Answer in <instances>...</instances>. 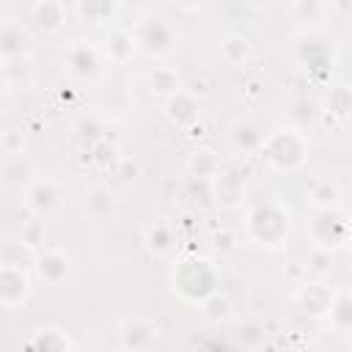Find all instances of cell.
<instances>
[{
	"mask_svg": "<svg viewBox=\"0 0 352 352\" xmlns=\"http://www.w3.org/2000/svg\"><path fill=\"white\" fill-rule=\"evenodd\" d=\"M214 286H217V272L206 258H184L173 270V292H179L190 302H201L204 297L217 292Z\"/></svg>",
	"mask_w": 352,
	"mask_h": 352,
	"instance_id": "6da1fadb",
	"label": "cell"
},
{
	"mask_svg": "<svg viewBox=\"0 0 352 352\" xmlns=\"http://www.w3.org/2000/svg\"><path fill=\"white\" fill-rule=\"evenodd\" d=\"M275 168L280 170H294L300 168V162L305 160V140L300 132L294 129H278L270 138H264L261 148H258Z\"/></svg>",
	"mask_w": 352,
	"mask_h": 352,
	"instance_id": "7a4b0ae2",
	"label": "cell"
},
{
	"mask_svg": "<svg viewBox=\"0 0 352 352\" xmlns=\"http://www.w3.org/2000/svg\"><path fill=\"white\" fill-rule=\"evenodd\" d=\"M135 47L146 55H165L173 47V28L162 16H143L132 33Z\"/></svg>",
	"mask_w": 352,
	"mask_h": 352,
	"instance_id": "3957f363",
	"label": "cell"
},
{
	"mask_svg": "<svg viewBox=\"0 0 352 352\" xmlns=\"http://www.w3.org/2000/svg\"><path fill=\"white\" fill-rule=\"evenodd\" d=\"M248 226H250L253 239L267 242V245H275V242L286 234L289 220H286V214H283L275 204H267V206H258V209L248 217Z\"/></svg>",
	"mask_w": 352,
	"mask_h": 352,
	"instance_id": "277c9868",
	"label": "cell"
},
{
	"mask_svg": "<svg viewBox=\"0 0 352 352\" xmlns=\"http://www.w3.org/2000/svg\"><path fill=\"white\" fill-rule=\"evenodd\" d=\"M346 231H349L346 217H344V214H338V212H336V206H333V209H319L316 220L311 223L314 242H316V245H322V248H327V250H333V248L344 245V242H346Z\"/></svg>",
	"mask_w": 352,
	"mask_h": 352,
	"instance_id": "5b68a950",
	"label": "cell"
},
{
	"mask_svg": "<svg viewBox=\"0 0 352 352\" xmlns=\"http://www.w3.org/2000/svg\"><path fill=\"white\" fill-rule=\"evenodd\" d=\"M30 297V278L22 267L0 264V305L14 308Z\"/></svg>",
	"mask_w": 352,
	"mask_h": 352,
	"instance_id": "8992f818",
	"label": "cell"
},
{
	"mask_svg": "<svg viewBox=\"0 0 352 352\" xmlns=\"http://www.w3.org/2000/svg\"><path fill=\"white\" fill-rule=\"evenodd\" d=\"M33 182H36V179H33V165L25 160L22 151H19V154H8V157L3 160V165H0V184H3L6 190L22 192V190H28Z\"/></svg>",
	"mask_w": 352,
	"mask_h": 352,
	"instance_id": "52a82bcc",
	"label": "cell"
},
{
	"mask_svg": "<svg viewBox=\"0 0 352 352\" xmlns=\"http://www.w3.org/2000/svg\"><path fill=\"white\" fill-rule=\"evenodd\" d=\"M66 66L77 77H96L99 69H102L99 50L91 41H74L69 47V52H66Z\"/></svg>",
	"mask_w": 352,
	"mask_h": 352,
	"instance_id": "ba28073f",
	"label": "cell"
},
{
	"mask_svg": "<svg viewBox=\"0 0 352 352\" xmlns=\"http://www.w3.org/2000/svg\"><path fill=\"white\" fill-rule=\"evenodd\" d=\"M121 346L124 349H148L157 344L160 327L148 319H129L121 324Z\"/></svg>",
	"mask_w": 352,
	"mask_h": 352,
	"instance_id": "9c48e42d",
	"label": "cell"
},
{
	"mask_svg": "<svg viewBox=\"0 0 352 352\" xmlns=\"http://www.w3.org/2000/svg\"><path fill=\"white\" fill-rule=\"evenodd\" d=\"M36 272L47 283H63L72 272V258L63 250H47L36 258Z\"/></svg>",
	"mask_w": 352,
	"mask_h": 352,
	"instance_id": "30bf717a",
	"label": "cell"
},
{
	"mask_svg": "<svg viewBox=\"0 0 352 352\" xmlns=\"http://www.w3.org/2000/svg\"><path fill=\"white\" fill-rule=\"evenodd\" d=\"M58 198H60L58 184L50 182V179H44V182H33V184L25 190V204H28V209L36 212V214H47V212H52L55 204H58Z\"/></svg>",
	"mask_w": 352,
	"mask_h": 352,
	"instance_id": "8fae6325",
	"label": "cell"
},
{
	"mask_svg": "<svg viewBox=\"0 0 352 352\" xmlns=\"http://www.w3.org/2000/svg\"><path fill=\"white\" fill-rule=\"evenodd\" d=\"M297 302L302 305L305 314L311 316H327L330 311V302H333V292L322 283H305L300 292H297Z\"/></svg>",
	"mask_w": 352,
	"mask_h": 352,
	"instance_id": "7c38bea8",
	"label": "cell"
},
{
	"mask_svg": "<svg viewBox=\"0 0 352 352\" xmlns=\"http://www.w3.org/2000/svg\"><path fill=\"white\" fill-rule=\"evenodd\" d=\"M85 212L96 220H107L116 214V195L107 190V187H91L85 192V201H82Z\"/></svg>",
	"mask_w": 352,
	"mask_h": 352,
	"instance_id": "4fadbf2b",
	"label": "cell"
},
{
	"mask_svg": "<svg viewBox=\"0 0 352 352\" xmlns=\"http://www.w3.org/2000/svg\"><path fill=\"white\" fill-rule=\"evenodd\" d=\"M30 349H44V352H66L72 349V338L60 327H38L36 336L28 341Z\"/></svg>",
	"mask_w": 352,
	"mask_h": 352,
	"instance_id": "5bb4252c",
	"label": "cell"
},
{
	"mask_svg": "<svg viewBox=\"0 0 352 352\" xmlns=\"http://www.w3.org/2000/svg\"><path fill=\"white\" fill-rule=\"evenodd\" d=\"M231 143L236 151H258L264 143V132L253 121H236L231 129Z\"/></svg>",
	"mask_w": 352,
	"mask_h": 352,
	"instance_id": "9a60e30c",
	"label": "cell"
},
{
	"mask_svg": "<svg viewBox=\"0 0 352 352\" xmlns=\"http://www.w3.org/2000/svg\"><path fill=\"white\" fill-rule=\"evenodd\" d=\"M25 44H28V33L19 25H14V22H3L0 25V55L3 58L25 55Z\"/></svg>",
	"mask_w": 352,
	"mask_h": 352,
	"instance_id": "2e32d148",
	"label": "cell"
},
{
	"mask_svg": "<svg viewBox=\"0 0 352 352\" xmlns=\"http://www.w3.org/2000/svg\"><path fill=\"white\" fill-rule=\"evenodd\" d=\"M168 107H179V113H168V118L176 124V126H187L198 118V99L190 96L187 91H176L168 102Z\"/></svg>",
	"mask_w": 352,
	"mask_h": 352,
	"instance_id": "e0dca14e",
	"label": "cell"
},
{
	"mask_svg": "<svg viewBox=\"0 0 352 352\" xmlns=\"http://www.w3.org/2000/svg\"><path fill=\"white\" fill-rule=\"evenodd\" d=\"M33 19L44 30H58L63 25V6L60 0H41L33 6Z\"/></svg>",
	"mask_w": 352,
	"mask_h": 352,
	"instance_id": "ac0fdd59",
	"label": "cell"
},
{
	"mask_svg": "<svg viewBox=\"0 0 352 352\" xmlns=\"http://www.w3.org/2000/svg\"><path fill=\"white\" fill-rule=\"evenodd\" d=\"M116 6H118V0H80V14H82V19L102 25L116 14Z\"/></svg>",
	"mask_w": 352,
	"mask_h": 352,
	"instance_id": "d6986e66",
	"label": "cell"
},
{
	"mask_svg": "<svg viewBox=\"0 0 352 352\" xmlns=\"http://www.w3.org/2000/svg\"><path fill=\"white\" fill-rule=\"evenodd\" d=\"M107 44H110V47H107V55H110V60H116V63H126V60L132 58V52L138 50L132 33H126V30H116Z\"/></svg>",
	"mask_w": 352,
	"mask_h": 352,
	"instance_id": "ffe728a7",
	"label": "cell"
},
{
	"mask_svg": "<svg viewBox=\"0 0 352 352\" xmlns=\"http://www.w3.org/2000/svg\"><path fill=\"white\" fill-rule=\"evenodd\" d=\"M338 201H341V190L333 182L324 179V182L311 187V204L316 209H333V206H338Z\"/></svg>",
	"mask_w": 352,
	"mask_h": 352,
	"instance_id": "44dd1931",
	"label": "cell"
},
{
	"mask_svg": "<svg viewBox=\"0 0 352 352\" xmlns=\"http://www.w3.org/2000/svg\"><path fill=\"white\" fill-rule=\"evenodd\" d=\"M173 242H176V239H173V234H170V228H168L165 223L151 226V228H148V234H146V245H148V250H151V253H157V256L170 253Z\"/></svg>",
	"mask_w": 352,
	"mask_h": 352,
	"instance_id": "7402d4cb",
	"label": "cell"
},
{
	"mask_svg": "<svg viewBox=\"0 0 352 352\" xmlns=\"http://www.w3.org/2000/svg\"><path fill=\"white\" fill-rule=\"evenodd\" d=\"M201 314H204L206 322H223L231 314V302L220 292H212L209 297L201 300Z\"/></svg>",
	"mask_w": 352,
	"mask_h": 352,
	"instance_id": "603a6c76",
	"label": "cell"
},
{
	"mask_svg": "<svg viewBox=\"0 0 352 352\" xmlns=\"http://www.w3.org/2000/svg\"><path fill=\"white\" fill-rule=\"evenodd\" d=\"M248 52H250V44H248L245 36L231 33V36L223 38V58H226L231 66H239V63L248 58Z\"/></svg>",
	"mask_w": 352,
	"mask_h": 352,
	"instance_id": "cb8c5ba5",
	"label": "cell"
},
{
	"mask_svg": "<svg viewBox=\"0 0 352 352\" xmlns=\"http://www.w3.org/2000/svg\"><path fill=\"white\" fill-rule=\"evenodd\" d=\"M327 316H330V322H333L338 330H346V327L352 324V311H349V294H346V292L333 294V302H330Z\"/></svg>",
	"mask_w": 352,
	"mask_h": 352,
	"instance_id": "d4e9b609",
	"label": "cell"
},
{
	"mask_svg": "<svg viewBox=\"0 0 352 352\" xmlns=\"http://www.w3.org/2000/svg\"><path fill=\"white\" fill-rule=\"evenodd\" d=\"M190 170H192V176H198V179H214V176L220 173V160H217L212 151H201V154H195V157L190 160Z\"/></svg>",
	"mask_w": 352,
	"mask_h": 352,
	"instance_id": "484cf974",
	"label": "cell"
},
{
	"mask_svg": "<svg viewBox=\"0 0 352 352\" xmlns=\"http://www.w3.org/2000/svg\"><path fill=\"white\" fill-rule=\"evenodd\" d=\"M151 91L160 94V96H173L176 91H182L176 72H170V69H154V74H151Z\"/></svg>",
	"mask_w": 352,
	"mask_h": 352,
	"instance_id": "4316f807",
	"label": "cell"
},
{
	"mask_svg": "<svg viewBox=\"0 0 352 352\" xmlns=\"http://www.w3.org/2000/svg\"><path fill=\"white\" fill-rule=\"evenodd\" d=\"M308 270L316 272V275H327L333 270V250H327L322 245H314V250L308 253Z\"/></svg>",
	"mask_w": 352,
	"mask_h": 352,
	"instance_id": "83f0119b",
	"label": "cell"
},
{
	"mask_svg": "<svg viewBox=\"0 0 352 352\" xmlns=\"http://www.w3.org/2000/svg\"><path fill=\"white\" fill-rule=\"evenodd\" d=\"M22 146H25V140H22V132H16V129H11V132L6 135V140H3L6 154H19Z\"/></svg>",
	"mask_w": 352,
	"mask_h": 352,
	"instance_id": "f1b7e54d",
	"label": "cell"
},
{
	"mask_svg": "<svg viewBox=\"0 0 352 352\" xmlns=\"http://www.w3.org/2000/svg\"><path fill=\"white\" fill-rule=\"evenodd\" d=\"M214 245L223 248V250H234V234L231 231H223V234H214Z\"/></svg>",
	"mask_w": 352,
	"mask_h": 352,
	"instance_id": "f546056e",
	"label": "cell"
},
{
	"mask_svg": "<svg viewBox=\"0 0 352 352\" xmlns=\"http://www.w3.org/2000/svg\"><path fill=\"white\" fill-rule=\"evenodd\" d=\"M176 6H182V8H198L204 0H173Z\"/></svg>",
	"mask_w": 352,
	"mask_h": 352,
	"instance_id": "4dcf8cb0",
	"label": "cell"
},
{
	"mask_svg": "<svg viewBox=\"0 0 352 352\" xmlns=\"http://www.w3.org/2000/svg\"><path fill=\"white\" fill-rule=\"evenodd\" d=\"M250 6H258V3H267V0H248Z\"/></svg>",
	"mask_w": 352,
	"mask_h": 352,
	"instance_id": "1f68e13d",
	"label": "cell"
}]
</instances>
